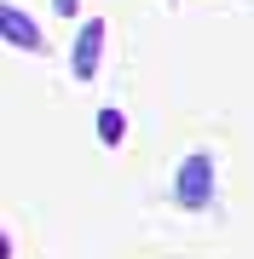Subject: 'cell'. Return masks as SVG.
Here are the masks:
<instances>
[{
	"label": "cell",
	"mask_w": 254,
	"mask_h": 259,
	"mask_svg": "<svg viewBox=\"0 0 254 259\" xmlns=\"http://www.w3.org/2000/svg\"><path fill=\"white\" fill-rule=\"evenodd\" d=\"M208 196H214V161L191 156L185 167H179V202L185 207H208Z\"/></svg>",
	"instance_id": "obj_1"
},
{
	"label": "cell",
	"mask_w": 254,
	"mask_h": 259,
	"mask_svg": "<svg viewBox=\"0 0 254 259\" xmlns=\"http://www.w3.org/2000/svg\"><path fill=\"white\" fill-rule=\"evenodd\" d=\"M0 29H6V40H12V47H23V52H41V47H47V40H41V29L29 23V12L12 6V0L0 6Z\"/></svg>",
	"instance_id": "obj_2"
},
{
	"label": "cell",
	"mask_w": 254,
	"mask_h": 259,
	"mask_svg": "<svg viewBox=\"0 0 254 259\" xmlns=\"http://www.w3.org/2000/svg\"><path fill=\"white\" fill-rule=\"evenodd\" d=\"M98 52H104V18H93V23L81 29V40H76V81H93Z\"/></svg>",
	"instance_id": "obj_3"
},
{
	"label": "cell",
	"mask_w": 254,
	"mask_h": 259,
	"mask_svg": "<svg viewBox=\"0 0 254 259\" xmlns=\"http://www.w3.org/2000/svg\"><path fill=\"white\" fill-rule=\"evenodd\" d=\"M98 139H104V144H122V115H116V110L98 115Z\"/></svg>",
	"instance_id": "obj_4"
},
{
	"label": "cell",
	"mask_w": 254,
	"mask_h": 259,
	"mask_svg": "<svg viewBox=\"0 0 254 259\" xmlns=\"http://www.w3.org/2000/svg\"><path fill=\"white\" fill-rule=\"evenodd\" d=\"M58 12H76V0H58Z\"/></svg>",
	"instance_id": "obj_5"
}]
</instances>
